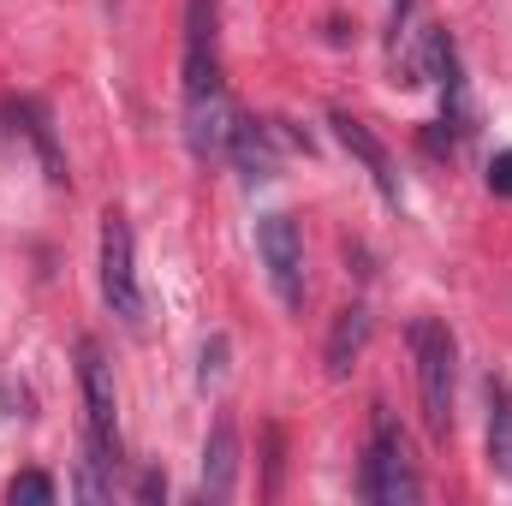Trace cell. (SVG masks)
<instances>
[{"mask_svg": "<svg viewBox=\"0 0 512 506\" xmlns=\"http://www.w3.org/2000/svg\"><path fill=\"white\" fill-rule=\"evenodd\" d=\"M411 352H417V393H423V423H429V435H447L453 429V334L435 322V316H423V322H411Z\"/></svg>", "mask_w": 512, "mask_h": 506, "instance_id": "cell-1", "label": "cell"}, {"mask_svg": "<svg viewBox=\"0 0 512 506\" xmlns=\"http://www.w3.org/2000/svg\"><path fill=\"white\" fill-rule=\"evenodd\" d=\"M358 495L376 506H411L423 495V483L411 477V459L399 447V429L376 405V429H370V453H364V471H358Z\"/></svg>", "mask_w": 512, "mask_h": 506, "instance_id": "cell-2", "label": "cell"}, {"mask_svg": "<svg viewBox=\"0 0 512 506\" xmlns=\"http://www.w3.org/2000/svg\"><path fill=\"white\" fill-rule=\"evenodd\" d=\"M256 256L268 268V286L286 310H304V233L292 215H262L256 221Z\"/></svg>", "mask_w": 512, "mask_h": 506, "instance_id": "cell-3", "label": "cell"}, {"mask_svg": "<svg viewBox=\"0 0 512 506\" xmlns=\"http://www.w3.org/2000/svg\"><path fill=\"white\" fill-rule=\"evenodd\" d=\"M102 298L108 310L137 328L143 322V286H137V256H131V221L120 209L102 215Z\"/></svg>", "mask_w": 512, "mask_h": 506, "instance_id": "cell-4", "label": "cell"}, {"mask_svg": "<svg viewBox=\"0 0 512 506\" xmlns=\"http://www.w3.org/2000/svg\"><path fill=\"white\" fill-rule=\"evenodd\" d=\"M221 84V6L185 0V96H209Z\"/></svg>", "mask_w": 512, "mask_h": 506, "instance_id": "cell-5", "label": "cell"}, {"mask_svg": "<svg viewBox=\"0 0 512 506\" xmlns=\"http://www.w3.org/2000/svg\"><path fill=\"white\" fill-rule=\"evenodd\" d=\"M78 387H84V423H90L84 447L114 453V370L96 340H78Z\"/></svg>", "mask_w": 512, "mask_h": 506, "instance_id": "cell-6", "label": "cell"}, {"mask_svg": "<svg viewBox=\"0 0 512 506\" xmlns=\"http://www.w3.org/2000/svg\"><path fill=\"white\" fill-rule=\"evenodd\" d=\"M233 131H239V108L227 90H209V96H185V143L191 155L215 161L233 149Z\"/></svg>", "mask_w": 512, "mask_h": 506, "instance_id": "cell-7", "label": "cell"}, {"mask_svg": "<svg viewBox=\"0 0 512 506\" xmlns=\"http://www.w3.org/2000/svg\"><path fill=\"white\" fill-rule=\"evenodd\" d=\"M328 126H334V137L346 143V155H358V167L376 179V191H382L387 203H399V173H393V155L382 149V137L364 126V120H352L346 108H334V114H328Z\"/></svg>", "mask_w": 512, "mask_h": 506, "instance_id": "cell-8", "label": "cell"}, {"mask_svg": "<svg viewBox=\"0 0 512 506\" xmlns=\"http://www.w3.org/2000/svg\"><path fill=\"white\" fill-rule=\"evenodd\" d=\"M233 483H239V429L221 417L203 441V495L209 501H233Z\"/></svg>", "mask_w": 512, "mask_h": 506, "instance_id": "cell-9", "label": "cell"}, {"mask_svg": "<svg viewBox=\"0 0 512 506\" xmlns=\"http://www.w3.org/2000/svg\"><path fill=\"white\" fill-rule=\"evenodd\" d=\"M233 161H239V173L251 179V185H262V179H274V126H256V120H239V131H233V149H227Z\"/></svg>", "mask_w": 512, "mask_h": 506, "instance_id": "cell-10", "label": "cell"}, {"mask_svg": "<svg viewBox=\"0 0 512 506\" xmlns=\"http://www.w3.org/2000/svg\"><path fill=\"white\" fill-rule=\"evenodd\" d=\"M364 340H370V310H364V304L340 310V322H334V334H328V376H334V381L352 376V364H358Z\"/></svg>", "mask_w": 512, "mask_h": 506, "instance_id": "cell-11", "label": "cell"}, {"mask_svg": "<svg viewBox=\"0 0 512 506\" xmlns=\"http://www.w3.org/2000/svg\"><path fill=\"white\" fill-rule=\"evenodd\" d=\"M489 465L512 483V387L501 376H489Z\"/></svg>", "mask_w": 512, "mask_h": 506, "instance_id": "cell-12", "label": "cell"}, {"mask_svg": "<svg viewBox=\"0 0 512 506\" xmlns=\"http://www.w3.org/2000/svg\"><path fill=\"white\" fill-rule=\"evenodd\" d=\"M12 501H24V506H48V501H54V477H42V471H24V477L12 483Z\"/></svg>", "mask_w": 512, "mask_h": 506, "instance_id": "cell-13", "label": "cell"}, {"mask_svg": "<svg viewBox=\"0 0 512 506\" xmlns=\"http://www.w3.org/2000/svg\"><path fill=\"white\" fill-rule=\"evenodd\" d=\"M489 191H495V197H512V149H501V155L489 161Z\"/></svg>", "mask_w": 512, "mask_h": 506, "instance_id": "cell-14", "label": "cell"}, {"mask_svg": "<svg viewBox=\"0 0 512 506\" xmlns=\"http://www.w3.org/2000/svg\"><path fill=\"white\" fill-rule=\"evenodd\" d=\"M221 370H227V340L215 334V340L203 346V387H209V381H221Z\"/></svg>", "mask_w": 512, "mask_h": 506, "instance_id": "cell-15", "label": "cell"}, {"mask_svg": "<svg viewBox=\"0 0 512 506\" xmlns=\"http://www.w3.org/2000/svg\"><path fill=\"white\" fill-rule=\"evenodd\" d=\"M387 18H393V30H405V18H411V0H387Z\"/></svg>", "mask_w": 512, "mask_h": 506, "instance_id": "cell-16", "label": "cell"}]
</instances>
